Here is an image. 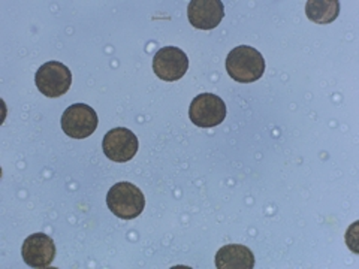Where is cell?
Returning a JSON list of instances; mask_svg holds the SVG:
<instances>
[{"label":"cell","mask_w":359,"mask_h":269,"mask_svg":"<svg viewBox=\"0 0 359 269\" xmlns=\"http://www.w3.org/2000/svg\"><path fill=\"white\" fill-rule=\"evenodd\" d=\"M35 84L43 96L60 97L69 92L72 74L69 67L60 62H47L36 71Z\"/></svg>","instance_id":"cell-3"},{"label":"cell","mask_w":359,"mask_h":269,"mask_svg":"<svg viewBox=\"0 0 359 269\" xmlns=\"http://www.w3.org/2000/svg\"><path fill=\"white\" fill-rule=\"evenodd\" d=\"M215 263L217 269H253L255 254L245 245L228 244L217 251Z\"/></svg>","instance_id":"cell-10"},{"label":"cell","mask_w":359,"mask_h":269,"mask_svg":"<svg viewBox=\"0 0 359 269\" xmlns=\"http://www.w3.org/2000/svg\"><path fill=\"white\" fill-rule=\"evenodd\" d=\"M21 256L30 268H48L55 257V244L48 235L33 233L22 242Z\"/></svg>","instance_id":"cell-8"},{"label":"cell","mask_w":359,"mask_h":269,"mask_svg":"<svg viewBox=\"0 0 359 269\" xmlns=\"http://www.w3.org/2000/svg\"><path fill=\"white\" fill-rule=\"evenodd\" d=\"M189 69V59L183 50L163 47L153 57V71L162 81L174 83L182 80Z\"/></svg>","instance_id":"cell-7"},{"label":"cell","mask_w":359,"mask_h":269,"mask_svg":"<svg viewBox=\"0 0 359 269\" xmlns=\"http://www.w3.org/2000/svg\"><path fill=\"white\" fill-rule=\"evenodd\" d=\"M107 205L112 214L123 220L137 219L145 207V198L141 190L128 181L112 186L107 195Z\"/></svg>","instance_id":"cell-2"},{"label":"cell","mask_w":359,"mask_h":269,"mask_svg":"<svg viewBox=\"0 0 359 269\" xmlns=\"http://www.w3.org/2000/svg\"><path fill=\"white\" fill-rule=\"evenodd\" d=\"M62 129L69 138L84 139L97 129L99 118L96 111L86 104H74L62 116Z\"/></svg>","instance_id":"cell-4"},{"label":"cell","mask_w":359,"mask_h":269,"mask_svg":"<svg viewBox=\"0 0 359 269\" xmlns=\"http://www.w3.org/2000/svg\"><path fill=\"white\" fill-rule=\"evenodd\" d=\"M306 14L310 21L318 25H328L339 17L340 2L339 0H309L306 4Z\"/></svg>","instance_id":"cell-11"},{"label":"cell","mask_w":359,"mask_h":269,"mask_svg":"<svg viewBox=\"0 0 359 269\" xmlns=\"http://www.w3.org/2000/svg\"><path fill=\"white\" fill-rule=\"evenodd\" d=\"M102 149L109 160L117 163H126L138 153V138L132 130L126 127H116L105 133Z\"/></svg>","instance_id":"cell-6"},{"label":"cell","mask_w":359,"mask_h":269,"mask_svg":"<svg viewBox=\"0 0 359 269\" xmlns=\"http://www.w3.org/2000/svg\"><path fill=\"white\" fill-rule=\"evenodd\" d=\"M189 117L198 127H215L226 118V105L217 95L202 93L190 104Z\"/></svg>","instance_id":"cell-5"},{"label":"cell","mask_w":359,"mask_h":269,"mask_svg":"<svg viewBox=\"0 0 359 269\" xmlns=\"http://www.w3.org/2000/svg\"><path fill=\"white\" fill-rule=\"evenodd\" d=\"M228 75L237 83H255L265 72L264 55L249 45L233 48L226 57Z\"/></svg>","instance_id":"cell-1"},{"label":"cell","mask_w":359,"mask_h":269,"mask_svg":"<svg viewBox=\"0 0 359 269\" xmlns=\"http://www.w3.org/2000/svg\"><path fill=\"white\" fill-rule=\"evenodd\" d=\"M187 17L195 29L212 30L222 22L224 6L220 0H192L187 6Z\"/></svg>","instance_id":"cell-9"}]
</instances>
